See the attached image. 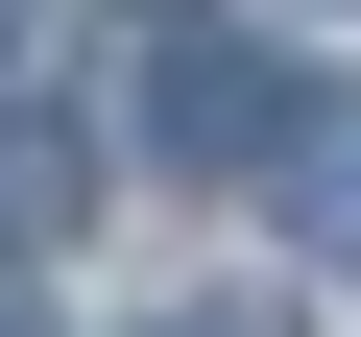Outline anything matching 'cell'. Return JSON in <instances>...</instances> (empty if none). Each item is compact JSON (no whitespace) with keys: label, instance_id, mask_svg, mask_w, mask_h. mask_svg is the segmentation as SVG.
<instances>
[{"label":"cell","instance_id":"obj_1","mask_svg":"<svg viewBox=\"0 0 361 337\" xmlns=\"http://www.w3.org/2000/svg\"><path fill=\"white\" fill-rule=\"evenodd\" d=\"M145 145H169V168H265V145H289V73L217 25V0H169V49H145Z\"/></svg>","mask_w":361,"mask_h":337},{"label":"cell","instance_id":"obj_2","mask_svg":"<svg viewBox=\"0 0 361 337\" xmlns=\"http://www.w3.org/2000/svg\"><path fill=\"white\" fill-rule=\"evenodd\" d=\"M73 193H97V145H73L49 97H0V265H49V241H73Z\"/></svg>","mask_w":361,"mask_h":337},{"label":"cell","instance_id":"obj_3","mask_svg":"<svg viewBox=\"0 0 361 337\" xmlns=\"http://www.w3.org/2000/svg\"><path fill=\"white\" fill-rule=\"evenodd\" d=\"M265 168H289V217H313V241H361V97H289Z\"/></svg>","mask_w":361,"mask_h":337},{"label":"cell","instance_id":"obj_4","mask_svg":"<svg viewBox=\"0 0 361 337\" xmlns=\"http://www.w3.org/2000/svg\"><path fill=\"white\" fill-rule=\"evenodd\" d=\"M145 337H289V289H193V313H145Z\"/></svg>","mask_w":361,"mask_h":337},{"label":"cell","instance_id":"obj_5","mask_svg":"<svg viewBox=\"0 0 361 337\" xmlns=\"http://www.w3.org/2000/svg\"><path fill=\"white\" fill-rule=\"evenodd\" d=\"M0 73H25V0H0Z\"/></svg>","mask_w":361,"mask_h":337},{"label":"cell","instance_id":"obj_6","mask_svg":"<svg viewBox=\"0 0 361 337\" xmlns=\"http://www.w3.org/2000/svg\"><path fill=\"white\" fill-rule=\"evenodd\" d=\"M0 337H25V313H0Z\"/></svg>","mask_w":361,"mask_h":337}]
</instances>
